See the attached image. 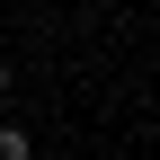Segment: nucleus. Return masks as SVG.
<instances>
[{"mask_svg": "<svg viewBox=\"0 0 160 160\" xmlns=\"http://www.w3.org/2000/svg\"><path fill=\"white\" fill-rule=\"evenodd\" d=\"M0 98H9V62H0Z\"/></svg>", "mask_w": 160, "mask_h": 160, "instance_id": "obj_2", "label": "nucleus"}, {"mask_svg": "<svg viewBox=\"0 0 160 160\" xmlns=\"http://www.w3.org/2000/svg\"><path fill=\"white\" fill-rule=\"evenodd\" d=\"M0 160H36V142H27L18 125H0Z\"/></svg>", "mask_w": 160, "mask_h": 160, "instance_id": "obj_1", "label": "nucleus"}]
</instances>
